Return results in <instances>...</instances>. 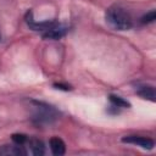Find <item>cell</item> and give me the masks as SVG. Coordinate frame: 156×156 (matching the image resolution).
Returning a JSON list of instances; mask_svg holds the SVG:
<instances>
[{
  "label": "cell",
  "instance_id": "4fadbf2b",
  "mask_svg": "<svg viewBox=\"0 0 156 156\" xmlns=\"http://www.w3.org/2000/svg\"><path fill=\"white\" fill-rule=\"evenodd\" d=\"M0 41H1V33H0Z\"/></svg>",
  "mask_w": 156,
  "mask_h": 156
},
{
  "label": "cell",
  "instance_id": "7c38bea8",
  "mask_svg": "<svg viewBox=\"0 0 156 156\" xmlns=\"http://www.w3.org/2000/svg\"><path fill=\"white\" fill-rule=\"evenodd\" d=\"M54 87L56 88V89H61V90H71V87L69 85H66V84H61V83H55L54 84Z\"/></svg>",
  "mask_w": 156,
  "mask_h": 156
},
{
  "label": "cell",
  "instance_id": "30bf717a",
  "mask_svg": "<svg viewBox=\"0 0 156 156\" xmlns=\"http://www.w3.org/2000/svg\"><path fill=\"white\" fill-rule=\"evenodd\" d=\"M155 20H156V12H155V10H151V11L146 12V13L140 18V22H141L143 24H149V23H152Z\"/></svg>",
  "mask_w": 156,
  "mask_h": 156
},
{
  "label": "cell",
  "instance_id": "5b68a950",
  "mask_svg": "<svg viewBox=\"0 0 156 156\" xmlns=\"http://www.w3.org/2000/svg\"><path fill=\"white\" fill-rule=\"evenodd\" d=\"M24 147H27V152L35 155V156H41L45 154V145L41 140L37 138H28Z\"/></svg>",
  "mask_w": 156,
  "mask_h": 156
},
{
  "label": "cell",
  "instance_id": "ba28073f",
  "mask_svg": "<svg viewBox=\"0 0 156 156\" xmlns=\"http://www.w3.org/2000/svg\"><path fill=\"white\" fill-rule=\"evenodd\" d=\"M49 145H50L51 152H52L54 155H56V156H61V155H63V154L66 152V144H65V141H63L61 138H58V136L51 138L50 141H49Z\"/></svg>",
  "mask_w": 156,
  "mask_h": 156
},
{
  "label": "cell",
  "instance_id": "8992f818",
  "mask_svg": "<svg viewBox=\"0 0 156 156\" xmlns=\"http://www.w3.org/2000/svg\"><path fill=\"white\" fill-rule=\"evenodd\" d=\"M67 30H68V28H67V26H65V24H62V23H57L54 28H51L50 30H48L46 33H44V34H41V37L44 38V39H52V40H57V39H61L62 37H65L66 35V33H67Z\"/></svg>",
  "mask_w": 156,
  "mask_h": 156
},
{
  "label": "cell",
  "instance_id": "277c9868",
  "mask_svg": "<svg viewBox=\"0 0 156 156\" xmlns=\"http://www.w3.org/2000/svg\"><path fill=\"white\" fill-rule=\"evenodd\" d=\"M27 149L23 145L18 144H5L0 146V155L1 156H26Z\"/></svg>",
  "mask_w": 156,
  "mask_h": 156
},
{
  "label": "cell",
  "instance_id": "8fae6325",
  "mask_svg": "<svg viewBox=\"0 0 156 156\" xmlns=\"http://www.w3.org/2000/svg\"><path fill=\"white\" fill-rule=\"evenodd\" d=\"M28 135H26V134H12V136H11V139H12V141L15 143V144H18V145H26V143H27V140H28Z\"/></svg>",
  "mask_w": 156,
  "mask_h": 156
},
{
  "label": "cell",
  "instance_id": "3957f363",
  "mask_svg": "<svg viewBox=\"0 0 156 156\" xmlns=\"http://www.w3.org/2000/svg\"><path fill=\"white\" fill-rule=\"evenodd\" d=\"M122 141L127 143V144H133V145L140 146L146 150H151L155 146V143L152 139H150L147 136H141V135H126L122 138Z\"/></svg>",
  "mask_w": 156,
  "mask_h": 156
},
{
  "label": "cell",
  "instance_id": "6da1fadb",
  "mask_svg": "<svg viewBox=\"0 0 156 156\" xmlns=\"http://www.w3.org/2000/svg\"><path fill=\"white\" fill-rule=\"evenodd\" d=\"M106 22L117 30H128L133 27V18L130 13L119 5L110 6L105 12Z\"/></svg>",
  "mask_w": 156,
  "mask_h": 156
},
{
  "label": "cell",
  "instance_id": "9c48e42d",
  "mask_svg": "<svg viewBox=\"0 0 156 156\" xmlns=\"http://www.w3.org/2000/svg\"><path fill=\"white\" fill-rule=\"evenodd\" d=\"M108 99H110V102H111L113 106L118 107V108H129V107H130V102L127 101L126 99L118 96V95L111 94V95L108 96Z\"/></svg>",
  "mask_w": 156,
  "mask_h": 156
},
{
  "label": "cell",
  "instance_id": "52a82bcc",
  "mask_svg": "<svg viewBox=\"0 0 156 156\" xmlns=\"http://www.w3.org/2000/svg\"><path fill=\"white\" fill-rule=\"evenodd\" d=\"M135 93L145 100H149L151 102L155 101V88L150 84H136Z\"/></svg>",
  "mask_w": 156,
  "mask_h": 156
},
{
  "label": "cell",
  "instance_id": "7a4b0ae2",
  "mask_svg": "<svg viewBox=\"0 0 156 156\" xmlns=\"http://www.w3.org/2000/svg\"><path fill=\"white\" fill-rule=\"evenodd\" d=\"M34 105V112L32 115V122L35 126H50L52 123H55L61 113L57 108H55L54 106L45 104V102H40V101H32Z\"/></svg>",
  "mask_w": 156,
  "mask_h": 156
}]
</instances>
